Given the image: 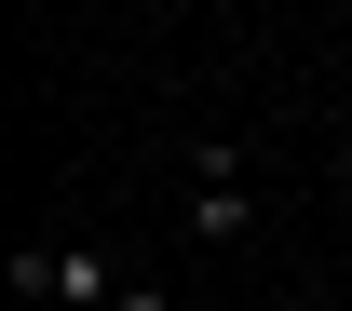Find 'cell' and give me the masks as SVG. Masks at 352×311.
I'll use <instances>...</instances> for the list:
<instances>
[{
  "label": "cell",
  "instance_id": "1",
  "mask_svg": "<svg viewBox=\"0 0 352 311\" xmlns=\"http://www.w3.org/2000/svg\"><path fill=\"white\" fill-rule=\"evenodd\" d=\"M14 284H28V298H54V311H109V298H122V270L82 257V244H14Z\"/></svg>",
  "mask_w": 352,
  "mask_h": 311
},
{
  "label": "cell",
  "instance_id": "2",
  "mask_svg": "<svg viewBox=\"0 0 352 311\" xmlns=\"http://www.w3.org/2000/svg\"><path fill=\"white\" fill-rule=\"evenodd\" d=\"M190 230H204V244H244V230H258L244 149H190Z\"/></svg>",
  "mask_w": 352,
  "mask_h": 311
},
{
  "label": "cell",
  "instance_id": "3",
  "mask_svg": "<svg viewBox=\"0 0 352 311\" xmlns=\"http://www.w3.org/2000/svg\"><path fill=\"white\" fill-rule=\"evenodd\" d=\"M109 311H176V298H163V284H122V298H109Z\"/></svg>",
  "mask_w": 352,
  "mask_h": 311
},
{
  "label": "cell",
  "instance_id": "4",
  "mask_svg": "<svg viewBox=\"0 0 352 311\" xmlns=\"http://www.w3.org/2000/svg\"><path fill=\"white\" fill-rule=\"evenodd\" d=\"M285 311H352V298H325V284H311V298H285Z\"/></svg>",
  "mask_w": 352,
  "mask_h": 311
}]
</instances>
